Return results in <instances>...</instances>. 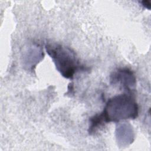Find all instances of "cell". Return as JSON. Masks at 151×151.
Here are the masks:
<instances>
[{"instance_id": "obj_2", "label": "cell", "mask_w": 151, "mask_h": 151, "mask_svg": "<svg viewBox=\"0 0 151 151\" xmlns=\"http://www.w3.org/2000/svg\"><path fill=\"white\" fill-rule=\"evenodd\" d=\"M139 107L132 93H124L109 99L101 112L106 123L121 120L134 119L138 116Z\"/></svg>"}, {"instance_id": "obj_4", "label": "cell", "mask_w": 151, "mask_h": 151, "mask_svg": "<svg viewBox=\"0 0 151 151\" xmlns=\"http://www.w3.org/2000/svg\"><path fill=\"white\" fill-rule=\"evenodd\" d=\"M141 4L143 6H145L146 8L150 9V3L149 1H143L140 2Z\"/></svg>"}, {"instance_id": "obj_3", "label": "cell", "mask_w": 151, "mask_h": 151, "mask_svg": "<svg viewBox=\"0 0 151 151\" xmlns=\"http://www.w3.org/2000/svg\"><path fill=\"white\" fill-rule=\"evenodd\" d=\"M111 83H119L127 93H132V88L135 86V77L133 72L128 68H119L111 75Z\"/></svg>"}, {"instance_id": "obj_1", "label": "cell", "mask_w": 151, "mask_h": 151, "mask_svg": "<svg viewBox=\"0 0 151 151\" xmlns=\"http://www.w3.org/2000/svg\"><path fill=\"white\" fill-rule=\"evenodd\" d=\"M47 54L52 58L56 69L66 78L72 79L74 74L80 71L86 70L70 48L57 43H48L45 45Z\"/></svg>"}]
</instances>
